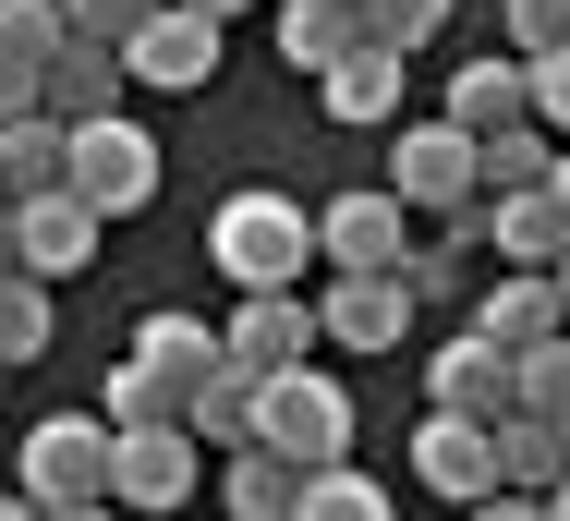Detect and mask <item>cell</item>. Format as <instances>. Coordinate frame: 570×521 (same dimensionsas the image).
I'll return each mask as SVG.
<instances>
[{
    "label": "cell",
    "instance_id": "obj_1",
    "mask_svg": "<svg viewBox=\"0 0 570 521\" xmlns=\"http://www.w3.org/2000/svg\"><path fill=\"white\" fill-rule=\"evenodd\" d=\"M207 255H219L230 292H292L304 267H316V207H292V195H230L219 218H207Z\"/></svg>",
    "mask_w": 570,
    "mask_h": 521
},
{
    "label": "cell",
    "instance_id": "obj_2",
    "mask_svg": "<svg viewBox=\"0 0 570 521\" xmlns=\"http://www.w3.org/2000/svg\"><path fill=\"white\" fill-rule=\"evenodd\" d=\"M389 195H401L413 218H450L461 243H473L485 207H498V195H485V158H473L461 121H401V134H389Z\"/></svg>",
    "mask_w": 570,
    "mask_h": 521
},
{
    "label": "cell",
    "instance_id": "obj_3",
    "mask_svg": "<svg viewBox=\"0 0 570 521\" xmlns=\"http://www.w3.org/2000/svg\"><path fill=\"white\" fill-rule=\"evenodd\" d=\"M73 195L98 218H134L158 195V134L134 121V109H98V121H73Z\"/></svg>",
    "mask_w": 570,
    "mask_h": 521
},
{
    "label": "cell",
    "instance_id": "obj_4",
    "mask_svg": "<svg viewBox=\"0 0 570 521\" xmlns=\"http://www.w3.org/2000/svg\"><path fill=\"white\" fill-rule=\"evenodd\" d=\"M352 389L341 376H316V364H292V376H267V449H292L304 473H328V461H352Z\"/></svg>",
    "mask_w": 570,
    "mask_h": 521
},
{
    "label": "cell",
    "instance_id": "obj_5",
    "mask_svg": "<svg viewBox=\"0 0 570 521\" xmlns=\"http://www.w3.org/2000/svg\"><path fill=\"white\" fill-rule=\"evenodd\" d=\"M110 461H121V424H110V413H49L37 436H24V485H37L49 510L110 498Z\"/></svg>",
    "mask_w": 570,
    "mask_h": 521
},
{
    "label": "cell",
    "instance_id": "obj_6",
    "mask_svg": "<svg viewBox=\"0 0 570 521\" xmlns=\"http://www.w3.org/2000/svg\"><path fill=\"white\" fill-rule=\"evenodd\" d=\"M413 485H425V498H450V510H485V498L510 485L498 424H473V413H425V424H413Z\"/></svg>",
    "mask_w": 570,
    "mask_h": 521
},
{
    "label": "cell",
    "instance_id": "obj_7",
    "mask_svg": "<svg viewBox=\"0 0 570 521\" xmlns=\"http://www.w3.org/2000/svg\"><path fill=\"white\" fill-rule=\"evenodd\" d=\"M316 255H328L341 279H376V267H401V255H413V207H401L389 183L328 195V207H316Z\"/></svg>",
    "mask_w": 570,
    "mask_h": 521
},
{
    "label": "cell",
    "instance_id": "obj_8",
    "mask_svg": "<svg viewBox=\"0 0 570 521\" xmlns=\"http://www.w3.org/2000/svg\"><path fill=\"white\" fill-rule=\"evenodd\" d=\"M219 327H230V364H243V376H292V364H316V340H328V315L304 304V292H243Z\"/></svg>",
    "mask_w": 570,
    "mask_h": 521
},
{
    "label": "cell",
    "instance_id": "obj_9",
    "mask_svg": "<svg viewBox=\"0 0 570 521\" xmlns=\"http://www.w3.org/2000/svg\"><path fill=\"white\" fill-rule=\"evenodd\" d=\"M425 401H438V413H473V424H510L522 413V352H498L485 327H461L450 352L425 364Z\"/></svg>",
    "mask_w": 570,
    "mask_h": 521
},
{
    "label": "cell",
    "instance_id": "obj_10",
    "mask_svg": "<svg viewBox=\"0 0 570 521\" xmlns=\"http://www.w3.org/2000/svg\"><path fill=\"white\" fill-rule=\"evenodd\" d=\"M195 449H207L195 424H134L121 461H110V498L121 510H183L195 498Z\"/></svg>",
    "mask_w": 570,
    "mask_h": 521
},
{
    "label": "cell",
    "instance_id": "obj_11",
    "mask_svg": "<svg viewBox=\"0 0 570 521\" xmlns=\"http://www.w3.org/2000/svg\"><path fill=\"white\" fill-rule=\"evenodd\" d=\"M98 243H110V218L86 207L73 183H61V195H24V279H49V292H61V279H86V267H98Z\"/></svg>",
    "mask_w": 570,
    "mask_h": 521
},
{
    "label": "cell",
    "instance_id": "obj_12",
    "mask_svg": "<svg viewBox=\"0 0 570 521\" xmlns=\"http://www.w3.org/2000/svg\"><path fill=\"white\" fill-rule=\"evenodd\" d=\"M121 61H134V86H158V98H195V86L219 73V12H183V0H170V12H158V24H146Z\"/></svg>",
    "mask_w": 570,
    "mask_h": 521
},
{
    "label": "cell",
    "instance_id": "obj_13",
    "mask_svg": "<svg viewBox=\"0 0 570 521\" xmlns=\"http://www.w3.org/2000/svg\"><path fill=\"white\" fill-rule=\"evenodd\" d=\"M316 315H328V340H341V352H401V340H413V279H401V267L341 279Z\"/></svg>",
    "mask_w": 570,
    "mask_h": 521
},
{
    "label": "cell",
    "instance_id": "obj_14",
    "mask_svg": "<svg viewBox=\"0 0 570 521\" xmlns=\"http://www.w3.org/2000/svg\"><path fill=\"white\" fill-rule=\"evenodd\" d=\"M473 327L498 340V352H534V340H559L570 327V292H559V267H510L485 304H473Z\"/></svg>",
    "mask_w": 570,
    "mask_h": 521
},
{
    "label": "cell",
    "instance_id": "obj_15",
    "mask_svg": "<svg viewBox=\"0 0 570 521\" xmlns=\"http://www.w3.org/2000/svg\"><path fill=\"white\" fill-rule=\"evenodd\" d=\"M134 352H146L158 376H183V401L230 376V327H207V315H183V304H158V315H146V327H134Z\"/></svg>",
    "mask_w": 570,
    "mask_h": 521
},
{
    "label": "cell",
    "instance_id": "obj_16",
    "mask_svg": "<svg viewBox=\"0 0 570 521\" xmlns=\"http://www.w3.org/2000/svg\"><path fill=\"white\" fill-rule=\"evenodd\" d=\"M450 121H461V134H510V121H534V61H522V49L461 61V73H450Z\"/></svg>",
    "mask_w": 570,
    "mask_h": 521
},
{
    "label": "cell",
    "instance_id": "obj_17",
    "mask_svg": "<svg viewBox=\"0 0 570 521\" xmlns=\"http://www.w3.org/2000/svg\"><path fill=\"white\" fill-rule=\"evenodd\" d=\"M121 86H134V61H121L110 37H61V61H49V109H61V121L121 109Z\"/></svg>",
    "mask_w": 570,
    "mask_h": 521
},
{
    "label": "cell",
    "instance_id": "obj_18",
    "mask_svg": "<svg viewBox=\"0 0 570 521\" xmlns=\"http://www.w3.org/2000/svg\"><path fill=\"white\" fill-rule=\"evenodd\" d=\"M0 183H12V195H61V183H73V121H61V109L0 121Z\"/></svg>",
    "mask_w": 570,
    "mask_h": 521
},
{
    "label": "cell",
    "instance_id": "obj_19",
    "mask_svg": "<svg viewBox=\"0 0 570 521\" xmlns=\"http://www.w3.org/2000/svg\"><path fill=\"white\" fill-rule=\"evenodd\" d=\"M352 49H364V0H292L279 12V61L292 73H341Z\"/></svg>",
    "mask_w": 570,
    "mask_h": 521
},
{
    "label": "cell",
    "instance_id": "obj_20",
    "mask_svg": "<svg viewBox=\"0 0 570 521\" xmlns=\"http://www.w3.org/2000/svg\"><path fill=\"white\" fill-rule=\"evenodd\" d=\"M219 510H230V521H292V510H304V461H292V449H267V436H255V449H230Z\"/></svg>",
    "mask_w": 570,
    "mask_h": 521
},
{
    "label": "cell",
    "instance_id": "obj_21",
    "mask_svg": "<svg viewBox=\"0 0 570 521\" xmlns=\"http://www.w3.org/2000/svg\"><path fill=\"white\" fill-rule=\"evenodd\" d=\"M485 243H498L510 267H559L570 255V207L547 183H534V195H498V207H485Z\"/></svg>",
    "mask_w": 570,
    "mask_h": 521
},
{
    "label": "cell",
    "instance_id": "obj_22",
    "mask_svg": "<svg viewBox=\"0 0 570 521\" xmlns=\"http://www.w3.org/2000/svg\"><path fill=\"white\" fill-rule=\"evenodd\" d=\"M401 61H413V49H376V37H364L341 73H316V86H328V121H389V109H401Z\"/></svg>",
    "mask_w": 570,
    "mask_h": 521
},
{
    "label": "cell",
    "instance_id": "obj_23",
    "mask_svg": "<svg viewBox=\"0 0 570 521\" xmlns=\"http://www.w3.org/2000/svg\"><path fill=\"white\" fill-rule=\"evenodd\" d=\"M98 413H110L121 436H134V424H183V413H195V401H183V376H158L146 352H121L110 376H98Z\"/></svg>",
    "mask_w": 570,
    "mask_h": 521
},
{
    "label": "cell",
    "instance_id": "obj_24",
    "mask_svg": "<svg viewBox=\"0 0 570 521\" xmlns=\"http://www.w3.org/2000/svg\"><path fill=\"white\" fill-rule=\"evenodd\" d=\"M195 436H207V449H255V436H267V376H243V364H230L219 389H195Z\"/></svg>",
    "mask_w": 570,
    "mask_h": 521
},
{
    "label": "cell",
    "instance_id": "obj_25",
    "mask_svg": "<svg viewBox=\"0 0 570 521\" xmlns=\"http://www.w3.org/2000/svg\"><path fill=\"white\" fill-rule=\"evenodd\" d=\"M473 158H485V195H534L559 170V134L547 121H510V134H473Z\"/></svg>",
    "mask_w": 570,
    "mask_h": 521
},
{
    "label": "cell",
    "instance_id": "obj_26",
    "mask_svg": "<svg viewBox=\"0 0 570 521\" xmlns=\"http://www.w3.org/2000/svg\"><path fill=\"white\" fill-rule=\"evenodd\" d=\"M498 461H510V485H522V498H547V485L570 473V424H547V413H510V424H498Z\"/></svg>",
    "mask_w": 570,
    "mask_h": 521
},
{
    "label": "cell",
    "instance_id": "obj_27",
    "mask_svg": "<svg viewBox=\"0 0 570 521\" xmlns=\"http://www.w3.org/2000/svg\"><path fill=\"white\" fill-rule=\"evenodd\" d=\"M292 521H401V510L376 498V473L328 461V473H304V510H292Z\"/></svg>",
    "mask_w": 570,
    "mask_h": 521
},
{
    "label": "cell",
    "instance_id": "obj_28",
    "mask_svg": "<svg viewBox=\"0 0 570 521\" xmlns=\"http://www.w3.org/2000/svg\"><path fill=\"white\" fill-rule=\"evenodd\" d=\"M37 352H49V279L12 267L0 279V364H37Z\"/></svg>",
    "mask_w": 570,
    "mask_h": 521
},
{
    "label": "cell",
    "instance_id": "obj_29",
    "mask_svg": "<svg viewBox=\"0 0 570 521\" xmlns=\"http://www.w3.org/2000/svg\"><path fill=\"white\" fill-rule=\"evenodd\" d=\"M522 413L570 424V327H559V340H534V352H522Z\"/></svg>",
    "mask_w": 570,
    "mask_h": 521
},
{
    "label": "cell",
    "instance_id": "obj_30",
    "mask_svg": "<svg viewBox=\"0 0 570 521\" xmlns=\"http://www.w3.org/2000/svg\"><path fill=\"white\" fill-rule=\"evenodd\" d=\"M438 24H450V0H364V37L376 49H425Z\"/></svg>",
    "mask_w": 570,
    "mask_h": 521
},
{
    "label": "cell",
    "instance_id": "obj_31",
    "mask_svg": "<svg viewBox=\"0 0 570 521\" xmlns=\"http://www.w3.org/2000/svg\"><path fill=\"white\" fill-rule=\"evenodd\" d=\"M61 12H73V37H110V49H134V37H146L170 0H61Z\"/></svg>",
    "mask_w": 570,
    "mask_h": 521
},
{
    "label": "cell",
    "instance_id": "obj_32",
    "mask_svg": "<svg viewBox=\"0 0 570 521\" xmlns=\"http://www.w3.org/2000/svg\"><path fill=\"white\" fill-rule=\"evenodd\" d=\"M0 37H12V49H37V61H61L73 12H61V0H0Z\"/></svg>",
    "mask_w": 570,
    "mask_h": 521
},
{
    "label": "cell",
    "instance_id": "obj_33",
    "mask_svg": "<svg viewBox=\"0 0 570 521\" xmlns=\"http://www.w3.org/2000/svg\"><path fill=\"white\" fill-rule=\"evenodd\" d=\"M510 49H522V61H559L570 49V0H510Z\"/></svg>",
    "mask_w": 570,
    "mask_h": 521
},
{
    "label": "cell",
    "instance_id": "obj_34",
    "mask_svg": "<svg viewBox=\"0 0 570 521\" xmlns=\"http://www.w3.org/2000/svg\"><path fill=\"white\" fill-rule=\"evenodd\" d=\"M24 109H49V61L0 37V121H24Z\"/></svg>",
    "mask_w": 570,
    "mask_h": 521
},
{
    "label": "cell",
    "instance_id": "obj_35",
    "mask_svg": "<svg viewBox=\"0 0 570 521\" xmlns=\"http://www.w3.org/2000/svg\"><path fill=\"white\" fill-rule=\"evenodd\" d=\"M534 121L570 146V49H559V61H534Z\"/></svg>",
    "mask_w": 570,
    "mask_h": 521
},
{
    "label": "cell",
    "instance_id": "obj_36",
    "mask_svg": "<svg viewBox=\"0 0 570 521\" xmlns=\"http://www.w3.org/2000/svg\"><path fill=\"white\" fill-rule=\"evenodd\" d=\"M461 521H547V498H522V485H498L485 510H461Z\"/></svg>",
    "mask_w": 570,
    "mask_h": 521
},
{
    "label": "cell",
    "instance_id": "obj_37",
    "mask_svg": "<svg viewBox=\"0 0 570 521\" xmlns=\"http://www.w3.org/2000/svg\"><path fill=\"white\" fill-rule=\"evenodd\" d=\"M24 267V195H0V279Z\"/></svg>",
    "mask_w": 570,
    "mask_h": 521
},
{
    "label": "cell",
    "instance_id": "obj_38",
    "mask_svg": "<svg viewBox=\"0 0 570 521\" xmlns=\"http://www.w3.org/2000/svg\"><path fill=\"white\" fill-rule=\"evenodd\" d=\"M49 521H134L121 498H73V510H49Z\"/></svg>",
    "mask_w": 570,
    "mask_h": 521
},
{
    "label": "cell",
    "instance_id": "obj_39",
    "mask_svg": "<svg viewBox=\"0 0 570 521\" xmlns=\"http://www.w3.org/2000/svg\"><path fill=\"white\" fill-rule=\"evenodd\" d=\"M0 521H49V498H37V485H24V498H0Z\"/></svg>",
    "mask_w": 570,
    "mask_h": 521
},
{
    "label": "cell",
    "instance_id": "obj_40",
    "mask_svg": "<svg viewBox=\"0 0 570 521\" xmlns=\"http://www.w3.org/2000/svg\"><path fill=\"white\" fill-rule=\"evenodd\" d=\"M183 12H219V24H230V12H255V0H183Z\"/></svg>",
    "mask_w": 570,
    "mask_h": 521
},
{
    "label": "cell",
    "instance_id": "obj_41",
    "mask_svg": "<svg viewBox=\"0 0 570 521\" xmlns=\"http://www.w3.org/2000/svg\"><path fill=\"white\" fill-rule=\"evenodd\" d=\"M547 195H559V207H570V146H559V170H547Z\"/></svg>",
    "mask_w": 570,
    "mask_h": 521
},
{
    "label": "cell",
    "instance_id": "obj_42",
    "mask_svg": "<svg viewBox=\"0 0 570 521\" xmlns=\"http://www.w3.org/2000/svg\"><path fill=\"white\" fill-rule=\"evenodd\" d=\"M547 521H570V473H559V485H547Z\"/></svg>",
    "mask_w": 570,
    "mask_h": 521
},
{
    "label": "cell",
    "instance_id": "obj_43",
    "mask_svg": "<svg viewBox=\"0 0 570 521\" xmlns=\"http://www.w3.org/2000/svg\"><path fill=\"white\" fill-rule=\"evenodd\" d=\"M559 292H570V255H559Z\"/></svg>",
    "mask_w": 570,
    "mask_h": 521
},
{
    "label": "cell",
    "instance_id": "obj_44",
    "mask_svg": "<svg viewBox=\"0 0 570 521\" xmlns=\"http://www.w3.org/2000/svg\"><path fill=\"white\" fill-rule=\"evenodd\" d=\"M0 376H12V364H0Z\"/></svg>",
    "mask_w": 570,
    "mask_h": 521
},
{
    "label": "cell",
    "instance_id": "obj_45",
    "mask_svg": "<svg viewBox=\"0 0 570 521\" xmlns=\"http://www.w3.org/2000/svg\"><path fill=\"white\" fill-rule=\"evenodd\" d=\"M0 195H12V183H0Z\"/></svg>",
    "mask_w": 570,
    "mask_h": 521
}]
</instances>
